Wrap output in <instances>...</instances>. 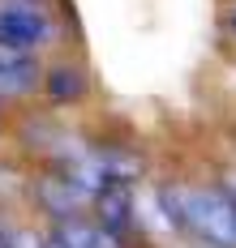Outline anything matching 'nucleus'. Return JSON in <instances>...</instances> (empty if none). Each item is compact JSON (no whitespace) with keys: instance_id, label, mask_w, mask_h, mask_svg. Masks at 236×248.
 <instances>
[{"instance_id":"39448f33","label":"nucleus","mask_w":236,"mask_h":248,"mask_svg":"<svg viewBox=\"0 0 236 248\" xmlns=\"http://www.w3.org/2000/svg\"><path fill=\"white\" fill-rule=\"evenodd\" d=\"M228 193H236V180H232V188H228Z\"/></svg>"},{"instance_id":"f03ea898","label":"nucleus","mask_w":236,"mask_h":248,"mask_svg":"<svg viewBox=\"0 0 236 248\" xmlns=\"http://www.w3.org/2000/svg\"><path fill=\"white\" fill-rule=\"evenodd\" d=\"M56 39V22L39 0H0V47L34 51Z\"/></svg>"},{"instance_id":"f257e3e1","label":"nucleus","mask_w":236,"mask_h":248,"mask_svg":"<svg viewBox=\"0 0 236 248\" xmlns=\"http://www.w3.org/2000/svg\"><path fill=\"white\" fill-rule=\"evenodd\" d=\"M168 214L206 248H236V193L228 188H168Z\"/></svg>"},{"instance_id":"7ed1b4c3","label":"nucleus","mask_w":236,"mask_h":248,"mask_svg":"<svg viewBox=\"0 0 236 248\" xmlns=\"http://www.w3.org/2000/svg\"><path fill=\"white\" fill-rule=\"evenodd\" d=\"M39 64L30 51H13V47H0V103L4 99H22L39 86Z\"/></svg>"},{"instance_id":"20e7f679","label":"nucleus","mask_w":236,"mask_h":248,"mask_svg":"<svg viewBox=\"0 0 236 248\" xmlns=\"http://www.w3.org/2000/svg\"><path fill=\"white\" fill-rule=\"evenodd\" d=\"M48 248H65V244H60V240H56V235H52V244H48Z\"/></svg>"},{"instance_id":"423d86ee","label":"nucleus","mask_w":236,"mask_h":248,"mask_svg":"<svg viewBox=\"0 0 236 248\" xmlns=\"http://www.w3.org/2000/svg\"><path fill=\"white\" fill-rule=\"evenodd\" d=\"M0 248H4V235H0Z\"/></svg>"}]
</instances>
